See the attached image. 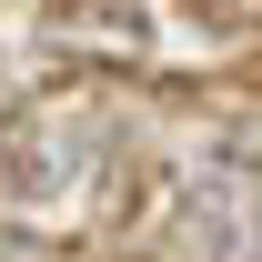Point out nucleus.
Segmentation results:
<instances>
[{
  "mask_svg": "<svg viewBox=\"0 0 262 262\" xmlns=\"http://www.w3.org/2000/svg\"><path fill=\"white\" fill-rule=\"evenodd\" d=\"M222 10H242V20H252V10H262V0H222Z\"/></svg>",
  "mask_w": 262,
  "mask_h": 262,
  "instance_id": "nucleus-1",
  "label": "nucleus"
}]
</instances>
